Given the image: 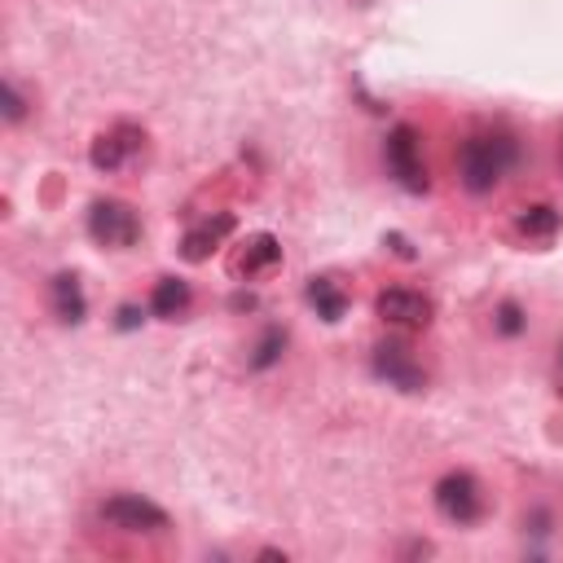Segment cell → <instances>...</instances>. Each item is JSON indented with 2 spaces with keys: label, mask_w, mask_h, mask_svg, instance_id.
Returning <instances> with one entry per match:
<instances>
[{
  "label": "cell",
  "mask_w": 563,
  "mask_h": 563,
  "mask_svg": "<svg viewBox=\"0 0 563 563\" xmlns=\"http://www.w3.org/2000/svg\"><path fill=\"white\" fill-rule=\"evenodd\" d=\"M374 312H378L383 325H396V330H422V325H431V312H435V308H431V299H427L422 290L387 286V290H378Z\"/></svg>",
  "instance_id": "cell-6"
},
{
  "label": "cell",
  "mask_w": 563,
  "mask_h": 563,
  "mask_svg": "<svg viewBox=\"0 0 563 563\" xmlns=\"http://www.w3.org/2000/svg\"><path fill=\"white\" fill-rule=\"evenodd\" d=\"M282 347H286V330L282 325H268L264 339L255 343V356H251V369H268L282 361Z\"/></svg>",
  "instance_id": "cell-15"
},
{
  "label": "cell",
  "mask_w": 563,
  "mask_h": 563,
  "mask_svg": "<svg viewBox=\"0 0 563 563\" xmlns=\"http://www.w3.org/2000/svg\"><path fill=\"white\" fill-rule=\"evenodd\" d=\"M53 312L66 321V325H79L84 312H88V299H84V286L75 273H57L53 277Z\"/></svg>",
  "instance_id": "cell-13"
},
{
  "label": "cell",
  "mask_w": 563,
  "mask_h": 563,
  "mask_svg": "<svg viewBox=\"0 0 563 563\" xmlns=\"http://www.w3.org/2000/svg\"><path fill=\"white\" fill-rule=\"evenodd\" d=\"M277 260H282V242L273 233H251L246 246H242V255H238V273L242 277H255V273H268Z\"/></svg>",
  "instance_id": "cell-12"
},
{
  "label": "cell",
  "mask_w": 563,
  "mask_h": 563,
  "mask_svg": "<svg viewBox=\"0 0 563 563\" xmlns=\"http://www.w3.org/2000/svg\"><path fill=\"white\" fill-rule=\"evenodd\" d=\"M374 374L396 387V391H422L427 387V369L413 361V352L400 339H383L374 343Z\"/></svg>",
  "instance_id": "cell-7"
},
{
  "label": "cell",
  "mask_w": 563,
  "mask_h": 563,
  "mask_svg": "<svg viewBox=\"0 0 563 563\" xmlns=\"http://www.w3.org/2000/svg\"><path fill=\"white\" fill-rule=\"evenodd\" d=\"M383 163H387L391 180H396L400 189H409V194H422V189L431 185V180H427L422 141H418V132H413L409 123H396V128L387 132V141H383Z\"/></svg>",
  "instance_id": "cell-2"
},
{
  "label": "cell",
  "mask_w": 563,
  "mask_h": 563,
  "mask_svg": "<svg viewBox=\"0 0 563 563\" xmlns=\"http://www.w3.org/2000/svg\"><path fill=\"white\" fill-rule=\"evenodd\" d=\"M559 158H563V141H559Z\"/></svg>",
  "instance_id": "cell-20"
},
{
  "label": "cell",
  "mask_w": 563,
  "mask_h": 563,
  "mask_svg": "<svg viewBox=\"0 0 563 563\" xmlns=\"http://www.w3.org/2000/svg\"><path fill=\"white\" fill-rule=\"evenodd\" d=\"M185 308H189V282H180V277H158L154 290H150V312L163 317V321H176Z\"/></svg>",
  "instance_id": "cell-14"
},
{
  "label": "cell",
  "mask_w": 563,
  "mask_h": 563,
  "mask_svg": "<svg viewBox=\"0 0 563 563\" xmlns=\"http://www.w3.org/2000/svg\"><path fill=\"white\" fill-rule=\"evenodd\" d=\"M559 224H563V216H559L550 202L519 207V216H515V233L528 238V242H550V238L559 233Z\"/></svg>",
  "instance_id": "cell-10"
},
{
  "label": "cell",
  "mask_w": 563,
  "mask_h": 563,
  "mask_svg": "<svg viewBox=\"0 0 563 563\" xmlns=\"http://www.w3.org/2000/svg\"><path fill=\"white\" fill-rule=\"evenodd\" d=\"M229 233H233V216H229V211H216V216H207V220H198V224L185 229V238H180V255H185L189 264H198V260H207Z\"/></svg>",
  "instance_id": "cell-9"
},
{
  "label": "cell",
  "mask_w": 563,
  "mask_h": 563,
  "mask_svg": "<svg viewBox=\"0 0 563 563\" xmlns=\"http://www.w3.org/2000/svg\"><path fill=\"white\" fill-rule=\"evenodd\" d=\"M493 325H497V334L515 339V334H523V330H528V317H523V308H519L515 299H501V303L493 308Z\"/></svg>",
  "instance_id": "cell-16"
},
{
  "label": "cell",
  "mask_w": 563,
  "mask_h": 563,
  "mask_svg": "<svg viewBox=\"0 0 563 563\" xmlns=\"http://www.w3.org/2000/svg\"><path fill=\"white\" fill-rule=\"evenodd\" d=\"M101 523H110L114 532H141V537H154V532H167L172 519L158 501L141 497V493H114L101 501Z\"/></svg>",
  "instance_id": "cell-3"
},
{
  "label": "cell",
  "mask_w": 563,
  "mask_h": 563,
  "mask_svg": "<svg viewBox=\"0 0 563 563\" xmlns=\"http://www.w3.org/2000/svg\"><path fill=\"white\" fill-rule=\"evenodd\" d=\"M435 510H440L449 523H457V528L475 523V519L484 515V488H479V479L466 475V471L440 475V484H435Z\"/></svg>",
  "instance_id": "cell-5"
},
{
  "label": "cell",
  "mask_w": 563,
  "mask_h": 563,
  "mask_svg": "<svg viewBox=\"0 0 563 563\" xmlns=\"http://www.w3.org/2000/svg\"><path fill=\"white\" fill-rule=\"evenodd\" d=\"M141 150H145V132H141L136 123H114V128H106V132L92 141L88 158H92L97 172L110 176V172H123Z\"/></svg>",
  "instance_id": "cell-8"
},
{
  "label": "cell",
  "mask_w": 563,
  "mask_h": 563,
  "mask_svg": "<svg viewBox=\"0 0 563 563\" xmlns=\"http://www.w3.org/2000/svg\"><path fill=\"white\" fill-rule=\"evenodd\" d=\"M88 233H92V242H101L110 251H123L141 238V216L123 198H97L88 207Z\"/></svg>",
  "instance_id": "cell-4"
},
{
  "label": "cell",
  "mask_w": 563,
  "mask_h": 563,
  "mask_svg": "<svg viewBox=\"0 0 563 563\" xmlns=\"http://www.w3.org/2000/svg\"><path fill=\"white\" fill-rule=\"evenodd\" d=\"M308 303H312V312L321 317V321H343V312H347V290L334 282V277H308Z\"/></svg>",
  "instance_id": "cell-11"
},
{
  "label": "cell",
  "mask_w": 563,
  "mask_h": 563,
  "mask_svg": "<svg viewBox=\"0 0 563 563\" xmlns=\"http://www.w3.org/2000/svg\"><path fill=\"white\" fill-rule=\"evenodd\" d=\"M515 158H519V145H515L510 132H501V128H479V132H471V136L462 141V150H457V180H462V189H471V194H493V189L506 180V172L515 167Z\"/></svg>",
  "instance_id": "cell-1"
},
{
  "label": "cell",
  "mask_w": 563,
  "mask_h": 563,
  "mask_svg": "<svg viewBox=\"0 0 563 563\" xmlns=\"http://www.w3.org/2000/svg\"><path fill=\"white\" fill-rule=\"evenodd\" d=\"M132 325H141V308L136 303H123L119 308V330H132Z\"/></svg>",
  "instance_id": "cell-18"
},
{
  "label": "cell",
  "mask_w": 563,
  "mask_h": 563,
  "mask_svg": "<svg viewBox=\"0 0 563 563\" xmlns=\"http://www.w3.org/2000/svg\"><path fill=\"white\" fill-rule=\"evenodd\" d=\"M22 114H26V97L18 92V84H13V79H4V119H9V123H18Z\"/></svg>",
  "instance_id": "cell-17"
},
{
  "label": "cell",
  "mask_w": 563,
  "mask_h": 563,
  "mask_svg": "<svg viewBox=\"0 0 563 563\" xmlns=\"http://www.w3.org/2000/svg\"><path fill=\"white\" fill-rule=\"evenodd\" d=\"M559 369H563V347H559Z\"/></svg>",
  "instance_id": "cell-19"
}]
</instances>
